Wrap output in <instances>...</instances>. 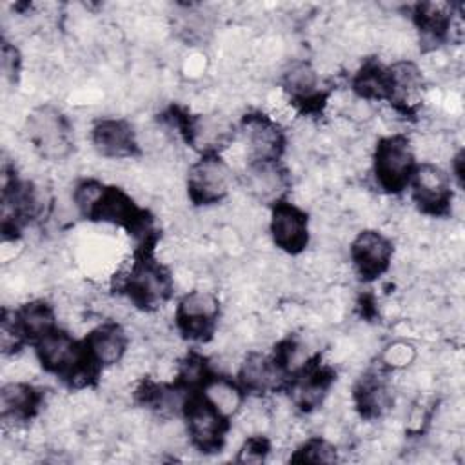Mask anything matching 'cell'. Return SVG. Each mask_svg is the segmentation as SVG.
<instances>
[{
	"mask_svg": "<svg viewBox=\"0 0 465 465\" xmlns=\"http://www.w3.org/2000/svg\"><path fill=\"white\" fill-rule=\"evenodd\" d=\"M36 354L45 371L69 378L71 383L78 380L87 383L85 378L93 376L98 367L91 360L85 343L80 345L69 332L56 327L36 341Z\"/></svg>",
	"mask_w": 465,
	"mask_h": 465,
	"instance_id": "1",
	"label": "cell"
},
{
	"mask_svg": "<svg viewBox=\"0 0 465 465\" xmlns=\"http://www.w3.org/2000/svg\"><path fill=\"white\" fill-rule=\"evenodd\" d=\"M414 154L405 136L394 134L378 142L374 153V174L381 189L400 193L414 173Z\"/></svg>",
	"mask_w": 465,
	"mask_h": 465,
	"instance_id": "2",
	"label": "cell"
},
{
	"mask_svg": "<svg viewBox=\"0 0 465 465\" xmlns=\"http://www.w3.org/2000/svg\"><path fill=\"white\" fill-rule=\"evenodd\" d=\"M187 432L196 449L214 452L222 449L227 432V418L222 416L203 396H189L183 403Z\"/></svg>",
	"mask_w": 465,
	"mask_h": 465,
	"instance_id": "3",
	"label": "cell"
},
{
	"mask_svg": "<svg viewBox=\"0 0 465 465\" xmlns=\"http://www.w3.org/2000/svg\"><path fill=\"white\" fill-rule=\"evenodd\" d=\"M27 134L31 143L45 158H62L71 149L67 120L51 105L38 107L31 113L27 118Z\"/></svg>",
	"mask_w": 465,
	"mask_h": 465,
	"instance_id": "4",
	"label": "cell"
},
{
	"mask_svg": "<svg viewBox=\"0 0 465 465\" xmlns=\"http://www.w3.org/2000/svg\"><path fill=\"white\" fill-rule=\"evenodd\" d=\"M231 169L218 154H205L189 169V196L196 205L220 202L231 187Z\"/></svg>",
	"mask_w": 465,
	"mask_h": 465,
	"instance_id": "5",
	"label": "cell"
},
{
	"mask_svg": "<svg viewBox=\"0 0 465 465\" xmlns=\"http://www.w3.org/2000/svg\"><path fill=\"white\" fill-rule=\"evenodd\" d=\"M125 289L136 305L149 309L169 298L171 278L160 263L149 256H142L131 265L125 278Z\"/></svg>",
	"mask_w": 465,
	"mask_h": 465,
	"instance_id": "6",
	"label": "cell"
},
{
	"mask_svg": "<svg viewBox=\"0 0 465 465\" xmlns=\"http://www.w3.org/2000/svg\"><path fill=\"white\" fill-rule=\"evenodd\" d=\"M409 183L412 187V198L423 213L440 216L449 211L452 200L450 178L441 167L434 163L416 165Z\"/></svg>",
	"mask_w": 465,
	"mask_h": 465,
	"instance_id": "7",
	"label": "cell"
},
{
	"mask_svg": "<svg viewBox=\"0 0 465 465\" xmlns=\"http://www.w3.org/2000/svg\"><path fill=\"white\" fill-rule=\"evenodd\" d=\"M218 312V298L209 291L196 289L180 300L176 309V323L187 338L203 340L213 332Z\"/></svg>",
	"mask_w": 465,
	"mask_h": 465,
	"instance_id": "8",
	"label": "cell"
},
{
	"mask_svg": "<svg viewBox=\"0 0 465 465\" xmlns=\"http://www.w3.org/2000/svg\"><path fill=\"white\" fill-rule=\"evenodd\" d=\"M243 140L252 162H276L283 151V133L280 125L265 114H249L242 124Z\"/></svg>",
	"mask_w": 465,
	"mask_h": 465,
	"instance_id": "9",
	"label": "cell"
},
{
	"mask_svg": "<svg viewBox=\"0 0 465 465\" xmlns=\"http://www.w3.org/2000/svg\"><path fill=\"white\" fill-rule=\"evenodd\" d=\"M271 234L282 251L289 254L302 252L309 242L305 213L292 203L276 202L271 216Z\"/></svg>",
	"mask_w": 465,
	"mask_h": 465,
	"instance_id": "10",
	"label": "cell"
},
{
	"mask_svg": "<svg viewBox=\"0 0 465 465\" xmlns=\"http://www.w3.org/2000/svg\"><path fill=\"white\" fill-rule=\"evenodd\" d=\"M392 256L391 242L378 231L360 232L351 245V258L358 274L372 280L387 271Z\"/></svg>",
	"mask_w": 465,
	"mask_h": 465,
	"instance_id": "11",
	"label": "cell"
},
{
	"mask_svg": "<svg viewBox=\"0 0 465 465\" xmlns=\"http://www.w3.org/2000/svg\"><path fill=\"white\" fill-rule=\"evenodd\" d=\"M93 143L96 151L107 158H127L138 149L136 133L131 124L118 118L100 120L93 127Z\"/></svg>",
	"mask_w": 465,
	"mask_h": 465,
	"instance_id": "12",
	"label": "cell"
},
{
	"mask_svg": "<svg viewBox=\"0 0 465 465\" xmlns=\"http://www.w3.org/2000/svg\"><path fill=\"white\" fill-rule=\"evenodd\" d=\"M183 129L187 142L205 154H216L214 151L220 145H225L232 136V125L220 114H200L187 118Z\"/></svg>",
	"mask_w": 465,
	"mask_h": 465,
	"instance_id": "13",
	"label": "cell"
},
{
	"mask_svg": "<svg viewBox=\"0 0 465 465\" xmlns=\"http://www.w3.org/2000/svg\"><path fill=\"white\" fill-rule=\"evenodd\" d=\"M387 84L389 93L387 100H391L400 111L412 109L420 96L423 87V78L420 69L412 62H396L387 69Z\"/></svg>",
	"mask_w": 465,
	"mask_h": 465,
	"instance_id": "14",
	"label": "cell"
},
{
	"mask_svg": "<svg viewBox=\"0 0 465 465\" xmlns=\"http://www.w3.org/2000/svg\"><path fill=\"white\" fill-rule=\"evenodd\" d=\"M283 367L274 358L251 352L240 369V387L247 392L263 394L276 389L283 380Z\"/></svg>",
	"mask_w": 465,
	"mask_h": 465,
	"instance_id": "15",
	"label": "cell"
},
{
	"mask_svg": "<svg viewBox=\"0 0 465 465\" xmlns=\"http://www.w3.org/2000/svg\"><path fill=\"white\" fill-rule=\"evenodd\" d=\"M87 352L98 367L118 363L127 347V336L118 323H104L89 332Z\"/></svg>",
	"mask_w": 465,
	"mask_h": 465,
	"instance_id": "16",
	"label": "cell"
},
{
	"mask_svg": "<svg viewBox=\"0 0 465 465\" xmlns=\"http://www.w3.org/2000/svg\"><path fill=\"white\" fill-rule=\"evenodd\" d=\"M247 189L262 202H280L287 189V173L276 162H252L247 171Z\"/></svg>",
	"mask_w": 465,
	"mask_h": 465,
	"instance_id": "17",
	"label": "cell"
},
{
	"mask_svg": "<svg viewBox=\"0 0 465 465\" xmlns=\"http://www.w3.org/2000/svg\"><path fill=\"white\" fill-rule=\"evenodd\" d=\"M42 394L29 383H7L0 392V414L4 421H25L38 411Z\"/></svg>",
	"mask_w": 465,
	"mask_h": 465,
	"instance_id": "18",
	"label": "cell"
},
{
	"mask_svg": "<svg viewBox=\"0 0 465 465\" xmlns=\"http://www.w3.org/2000/svg\"><path fill=\"white\" fill-rule=\"evenodd\" d=\"M332 381V372L325 367L320 365H307L302 374L292 381V400L302 411H311L318 407L325 394L327 389Z\"/></svg>",
	"mask_w": 465,
	"mask_h": 465,
	"instance_id": "19",
	"label": "cell"
},
{
	"mask_svg": "<svg viewBox=\"0 0 465 465\" xmlns=\"http://www.w3.org/2000/svg\"><path fill=\"white\" fill-rule=\"evenodd\" d=\"M354 401L361 416H381L392 403V394L385 378L378 372H369L361 376L354 387Z\"/></svg>",
	"mask_w": 465,
	"mask_h": 465,
	"instance_id": "20",
	"label": "cell"
},
{
	"mask_svg": "<svg viewBox=\"0 0 465 465\" xmlns=\"http://www.w3.org/2000/svg\"><path fill=\"white\" fill-rule=\"evenodd\" d=\"M283 87L296 104L311 105L320 98L318 76L309 62H292L283 73Z\"/></svg>",
	"mask_w": 465,
	"mask_h": 465,
	"instance_id": "21",
	"label": "cell"
},
{
	"mask_svg": "<svg viewBox=\"0 0 465 465\" xmlns=\"http://www.w3.org/2000/svg\"><path fill=\"white\" fill-rule=\"evenodd\" d=\"M243 389L229 378L209 376L202 387V396L227 420L240 411Z\"/></svg>",
	"mask_w": 465,
	"mask_h": 465,
	"instance_id": "22",
	"label": "cell"
},
{
	"mask_svg": "<svg viewBox=\"0 0 465 465\" xmlns=\"http://www.w3.org/2000/svg\"><path fill=\"white\" fill-rule=\"evenodd\" d=\"M13 318L22 336L35 341H38L42 336H45L54 329V312L51 305H47L42 300L22 305V309L15 312Z\"/></svg>",
	"mask_w": 465,
	"mask_h": 465,
	"instance_id": "23",
	"label": "cell"
},
{
	"mask_svg": "<svg viewBox=\"0 0 465 465\" xmlns=\"http://www.w3.org/2000/svg\"><path fill=\"white\" fill-rule=\"evenodd\" d=\"M354 91L365 100L387 98V69H381L378 64H367L354 78Z\"/></svg>",
	"mask_w": 465,
	"mask_h": 465,
	"instance_id": "24",
	"label": "cell"
},
{
	"mask_svg": "<svg viewBox=\"0 0 465 465\" xmlns=\"http://www.w3.org/2000/svg\"><path fill=\"white\" fill-rule=\"evenodd\" d=\"M416 22L423 35L432 36L434 40L440 38L450 22L447 4H420L416 7Z\"/></svg>",
	"mask_w": 465,
	"mask_h": 465,
	"instance_id": "25",
	"label": "cell"
},
{
	"mask_svg": "<svg viewBox=\"0 0 465 465\" xmlns=\"http://www.w3.org/2000/svg\"><path fill=\"white\" fill-rule=\"evenodd\" d=\"M292 461L331 463V461H336V449L325 440L314 438V440H309L300 450H296V454L292 456Z\"/></svg>",
	"mask_w": 465,
	"mask_h": 465,
	"instance_id": "26",
	"label": "cell"
},
{
	"mask_svg": "<svg viewBox=\"0 0 465 465\" xmlns=\"http://www.w3.org/2000/svg\"><path fill=\"white\" fill-rule=\"evenodd\" d=\"M414 356H416V351L411 343L394 341L383 351L381 360H383V365L391 369H401V367H407L414 360Z\"/></svg>",
	"mask_w": 465,
	"mask_h": 465,
	"instance_id": "27",
	"label": "cell"
},
{
	"mask_svg": "<svg viewBox=\"0 0 465 465\" xmlns=\"http://www.w3.org/2000/svg\"><path fill=\"white\" fill-rule=\"evenodd\" d=\"M267 454H269V441L263 436H252L240 449L238 461L258 463V461H263Z\"/></svg>",
	"mask_w": 465,
	"mask_h": 465,
	"instance_id": "28",
	"label": "cell"
},
{
	"mask_svg": "<svg viewBox=\"0 0 465 465\" xmlns=\"http://www.w3.org/2000/svg\"><path fill=\"white\" fill-rule=\"evenodd\" d=\"M18 53L13 45H9L7 42H4L2 45V71L5 78H15L16 71H18Z\"/></svg>",
	"mask_w": 465,
	"mask_h": 465,
	"instance_id": "29",
	"label": "cell"
}]
</instances>
